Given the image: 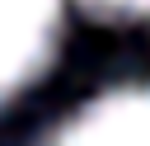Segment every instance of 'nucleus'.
<instances>
[{
    "instance_id": "nucleus-1",
    "label": "nucleus",
    "mask_w": 150,
    "mask_h": 146,
    "mask_svg": "<svg viewBox=\"0 0 150 146\" xmlns=\"http://www.w3.org/2000/svg\"><path fill=\"white\" fill-rule=\"evenodd\" d=\"M38 146H150V80L112 85L70 108Z\"/></svg>"
},
{
    "instance_id": "nucleus-2",
    "label": "nucleus",
    "mask_w": 150,
    "mask_h": 146,
    "mask_svg": "<svg viewBox=\"0 0 150 146\" xmlns=\"http://www.w3.org/2000/svg\"><path fill=\"white\" fill-rule=\"evenodd\" d=\"M61 42V0H0V104L28 89Z\"/></svg>"
},
{
    "instance_id": "nucleus-3",
    "label": "nucleus",
    "mask_w": 150,
    "mask_h": 146,
    "mask_svg": "<svg viewBox=\"0 0 150 146\" xmlns=\"http://www.w3.org/2000/svg\"><path fill=\"white\" fill-rule=\"evenodd\" d=\"M84 5L112 19H150V0H84Z\"/></svg>"
}]
</instances>
